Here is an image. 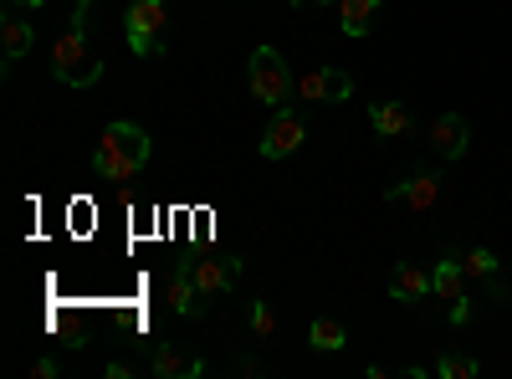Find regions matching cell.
<instances>
[{
  "mask_svg": "<svg viewBox=\"0 0 512 379\" xmlns=\"http://www.w3.org/2000/svg\"><path fill=\"white\" fill-rule=\"evenodd\" d=\"M88 16H93V0H77V6H72V26L62 31L57 52H52V77L62 82V88H72V93L93 88V82L103 77V57L93 52Z\"/></svg>",
  "mask_w": 512,
  "mask_h": 379,
  "instance_id": "1",
  "label": "cell"
},
{
  "mask_svg": "<svg viewBox=\"0 0 512 379\" xmlns=\"http://www.w3.org/2000/svg\"><path fill=\"white\" fill-rule=\"evenodd\" d=\"M149 154H154V139L139 129V123L118 118V123H108V129H103V139L93 149V175L108 180V185H123V180L144 175Z\"/></svg>",
  "mask_w": 512,
  "mask_h": 379,
  "instance_id": "2",
  "label": "cell"
},
{
  "mask_svg": "<svg viewBox=\"0 0 512 379\" xmlns=\"http://www.w3.org/2000/svg\"><path fill=\"white\" fill-rule=\"evenodd\" d=\"M246 82H251V98L267 103V108H282L297 98V77L287 67V57L277 47H256L251 62H246Z\"/></svg>",
  "mask_w": 512,
  "mask_h": 379,
  "instance_id": "3",
  "label": "cell"
},
{
  "mask_svg": "<svg viewBox=\"0 0 512 379\" xmlns=\"http://www.w3.org/2000/svg\"><path fill=\"white\" fill-rule=\"evenodd\" d=\"M164 21H169L164 0H128V11H123V41H128V52L144 57V62L169 57V52H164V36H159Z\"/></svg>",
  "mask_w": 512,
  "mask_h": 379,
  "instance_id": "4",
  "label": "cell"
},
{
  "mask_svg": "<svg viewBox=\"0 0 512 379\" xmlns=\"http://www.w3.org/2000/svg\"><path fill=\"white\" fill-rule=\"evenodd\" d=\"M303 139H308V118L297 113L292 103H282V108H272L256 154H262V159H292L297 149H303Z\"/></svg>",
  "mask_w": 512,
  "mask_h": 379,
  "instance_id": "5",
  "label": "cell"
},
{
  "mask_svg": "<svg viewBox=\"0 0 512 379\" xmlns=\"http://www.w3.org/2000/svg\"><path fill=\"white\" fill-rule=\"evenodd\" d=\"M384 200L415 210V216H431V210L441 205V175H436V170H415V175L400 180V185H384Z\"/></svg>",
  "mask_w": 512,
  "mask_h": 379,
  "instance_id": "6",
  "label": "cell"
},
{
  "mask_svg": "<svg viewBox=\"0 0 512 379\" xmlns=\"http://www.w3.org/2000/svg\"><path fill=\"white\" fill-rule=\"evenodd\" d=\"M241 272H246L241 257H200V262H195V287H200V298H205V303L231 298V287L241 282Z\"/></svg>",
  "mask_w": 512,
  "mask_h": 379,
  "instance_id": "7",
  "label": "cell"
},
{
  "mask_svg": "<svg viewBox=\"0 0 512 379\" xmlns=\"http://www.w3.org/2000/svg\"><path fill=\"white\" fill-rule=\"evenodd\" d=\"M149 374H159V379H200L205 359L190 354L185 344H149Z\"/></svg>",
  "mask_w": 512,
  "mask_h": 379,
  "instance_id": "8",
  "label": "cell"
},
{
  "mask_svg": "<svg viewBox=\"0 0 512 379\" xmlns=\"http://www.w3.org/2000/svg\"><path fill=\"white\" fill-rule=\"evenodd\" d=\"M200 298V287H195V262H175L169 267V313L175 318H205V303Z\"/></svg>",
  "mask_w": 512,
  "mask_h": 379,
  "instance_id": "9",
  "label": "cell"
},
{
  "mask_svg": "<svg viewBox=\"0 0 512 379\" xmlns=\"http://www.w3.org/2000/svg\"><path fill=\"white\" fill-rule=\"evenodd\" d=\"M31 41H36V26L26 21V11H6V16H0V52H6L0 62H6V72L31 52Z\"/></svg>",
  "mask_w": 512,
  "mask_h": 379,
  "instance_id": "10",
  "label": "cell"
},
{
  "mask_svg": "<svg viewBox=\"0 0 512 379\" xmlns=\"http://www.w3.org/2000/svg\"><path fill=\"white\" fill-rule=\"evenodd\" d=\"M466 144H472V129H466L461 113H441V118L431 123V149H436L441 159H461Z\"/></svg>",
  "mask_w": 512,
  "mask_h": 379,
  "instance_id": "11",
  "label": "cell"
},
{
  "mask_svg": "<svg viewBox=\"0 0 512 379\" xmlns=\"http://www.w3.org/2000/svg\"><path fill=\"white\" fill-rule=\"evenodd\" d=\"M390 298L395 303H425L431 298V272H425L420 262H400L390 272Z\"/></svg>",
  "mask_w": 512,
  "mask_h": 379,
  "instance_id": "12",
  "label": "cell"
},
{
  "mask_svg": "<svg viewBox=\"0 0 512 379\" xmlns=\"http://www.w3.org/2000/svg\"><path fill=\"white\" fill-rule=\"evenodd\" d=\"M466 292V267H461V257L456 251H441V262L431 267V298H441V303H456Z\"/></svg>",
  "mask_w": 512,
  "mask_h": 379,
  "instance_id": "13",
  "label": "cell"
},
{
  "mask_svg": "<svg viewBox=\"0 0 512 379\" xmlns=\"http://www.w3.org/2000/svg\"><path fill=\"white\" fill-rule=\"evenodd\" d=\"M369 129H374L379 139H400V134H410V113H405L395 98H374V103H369Z\"/></svg>",
  "mask_w": 512,
  "mask_h": 379,
  "instance_id": "14",
  "label": "cell"
},
{
  "mask_svg": "<svg viewBox=\"0 0 512 379\" xmlns=\"http://www.w3.org/2000/svg\"><path fill=\"white\" fill-rule=\"evenodd\" d=\"M379 6L384 0H338V26H344V36H369Z\"/></svg>",
  "mask_w": 512,
  "mask_h": 379,
  "instance_id": "15",
  "label": "cell"
},
{
  "mask_svg": "<svg viewBox=\"0 0 512 379\" xmlns=\"http://www.w3.org/2000/svg\"><path fill=\"white\" fill-rule=\"evenodd\" d=\"M308 344L318 354H338V349H349V328L338 323V318H313L308 323Z\"/></svg>",
  "mask_w": 512,
  "mask_h": 379,
  "instance_id": "16",
  "label": "cell"
},
{
  "mask_svg": "<svg viewBox=\"0 0 512 379\" xmlns=\"http://www.w3.org/2000/svg\"><path fill=\"white\" fill-rule=\"evenodd\" d=\"M461 267H466V277H472V282H497V277H502V262H497L492 246H472V251L461 257Z\"/></svg>",
  "mask_w": 512,
  "mask_h": 379,
  "instance_id": "17",
  "label": "cell"
},
{
  "mask_svg": "<svg viewBox=\"0 0 512 379\" xmlns=\"http://www.w3.org/2000/svg\"><path fill=\"white\" fill-rule=\"evenodd\" d=\"M431 374H441V379H477L482 374V359H472V354H441L431 364Z\"/></svg>",
  "mask_w": 512,
  "mask_h": 379,
  "instance_id": "18",
  "label": "cell"
},
{
  "mask_svg": "<svg viewBox=\"0 0 512 379\" xmlns=\"http://www.w3.org/2000/svg\"><path fill=\"white\" fill-rule=\"evenodd\" d=\"M323 77H328L323 103H349V98H354V77H349L344 67H323Z\"/></svg>",
  "mask_w": 512,
  "mask_h": 379,
  "instance_id": "19",
  "label": "cell"
},
{
  "mask_svg": "<svg viewBox=\"0 0 512 379\" xmlns=\"http://www.w3.org/2000/svg\"><path fill=\"white\" fill-rule=\"evenodd\" d=\"M277 333V308L267 298H251V339H272Z\"/></svg>",
  "mask_w": 512,
  "mask_h": 379,
  "instance_id": "20",
  "label": "cell"
},
{
  "mask_svg": "<svg viewBox=\"0 0 512 379\" xmlns=\"http://www.w3.org/2000/svg\"><path fill=\"white\" fill-rule=\"evenodd\" d=\"M323 88H328L323 67H308L303 77H297V98H303V103H323Z\"/></svg>",
  "mask_w": 512,
  "mask_h": 379,
  "instance_id": "21",
  "label": "cell"
},
{
  "mask_svg": "<svg viewBox=\"0 0 512 379\" xmlns=\"http://www.w3.org/2000/svg\"><path fill=\"white\" fill-rule=\"evenodd\" d=\"M446 318H451V328H466V323L477 318V303H472V298H466V292H461V298L451 303V313H446Z\"/></svg>",
  "mask_w": 512,
  "mask_h": 379,
  "instance_id": "22",
  "label": "cell"
},
{
  "mask_svg": "<svg viewBox=\"0 0 512 379\" xmlns=\"http://www.w3.org/2000/svg\"><path fill=\"white\" fill-rule=\"evenodd\" d=\"M31 374H36V379H57V374H62V364H57V359H36V364H31Z\"/></svg>",
  "mask_w": 512,
  "mask_h": 379,
  "instance_id": "23",
  "label": "cell"
},
{
  "mask_svg": "<svg viewBox=\"0 0 512 379\" xmlns=\"http://www.w3.org/2000/svg\"><path fill=\"white\" fill-rule=\"evenodd\" d=\"M103 374H108V379H134L139 369H134V364H123V359H108V369H103Z\"/></svg>",
  "mask_w": 512,
  "mask_h": 379,
  "instance_id": "24",
  "label": "cell"
},
{
  "mask_svg": "<svg viewBox=\"0 0 512 379\" xmlns=\"http://www.w3.org/2000/svg\"><path fill=\"white\" fill-rule=\"evenodd\" d=\"M41 6H47V0H6V11H26V16L41 11Z\"/></svg>",
  "mask_w": 512,
  "mask_h": 379,
  "instance_id": "25",
  "label": "cell"
},
{
  "mask_svg": "<svg viewBox=\"0 0 512 379\" xmlns=\"http://www.w3.org/2000/svg\"><path fill=\"white\" fill-rule=\"evenodd\" d=\"M287 6H338V0H287Z\"/></svg>",
  "mask_w": 512,
  "mask_h": 379,
  "instance_id": "26",
  "label": "cell"
}]
</instances>
